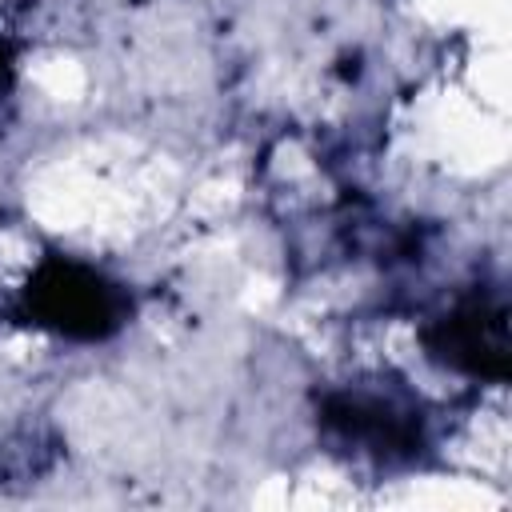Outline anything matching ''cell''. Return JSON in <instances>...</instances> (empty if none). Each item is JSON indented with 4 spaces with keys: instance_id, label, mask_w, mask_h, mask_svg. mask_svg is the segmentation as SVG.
<instances>
[{
    "instance_id": "6da1fadb",
    "label": "cell",
    "mask_w": 512,
    "mask_h": 512,
    "mask_svg": "<svg viewBox=\"0 0 512 512\" xmlns=\"http://www.w3.org/2000/svg\"><path fill=\"white\" fill-rule=\"evenodd\" d=\"M44 296H48V300H44V312H48L60 328L84 324V328L92 332V328L100 324V316H104V292H100L96 280H88V276L60 272V276L48 284Z\"/></svg>"
}]
</instances>
